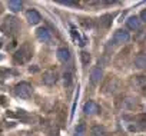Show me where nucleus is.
<instances>
[{"mask_svg": "<svg viewBox=\"0 0 146 136\" xmlns=\"http://www.w3.org/2000/svg\"><path fill=\"white\" fill-rule=\"evenodd\" d=\"M32 56H33V46L29 42H26L15 52L13 59H15V62L17 64H25L32 59Z\"/></svg>", "mask_w": 146, "mask_h": 136, "instance_id": "obj_2", "label": "nucleus"}, {"mask_svg": "<svg viewBox=\"0 0 146 136\" xmlns=\"http://www.w3.org/2000/svg\"><path fill=\"white\" fill-rule=\"evenodd\" d=\"M135 67L136 69H146V53H139L135 57Z\"/></svg>", "mask_w": 146, "mask_h": 136, "instance_id": "obj_14", "label": "nucleus"}, {"mask_svg": "<svg viewBox=\"0 0 146 136\" xmlns=\"http://www.w3.org/2000/svg\"><path fill=\"white\" fill-rule=\"evenodd\" d=\"M140 22H145L146 23V9L142 10V13H140Z\"/></svg>", "mask_w": 146, "mask_h": 136, "instance_id": "obj_24", "label": "nucleus"}, {"mask_svg": "<svg viewBox=\"0 0 146 136\" xmlns=\"http://www.w3.org/2000/svg\"><path fill=\"white\" fill-rule=\"evenodd\" d=\"M7 6H9V9H10L13 13H17V12L22 10L23 3L19 2V0H10V2H7Z\"/></svg>", "mask_w": 146, "mask_h": 136, "instance_id": "obj_16", "label": "nucleus"}, {"mask_svg": "<svg viewBox=\"0 0 146 136\" xmlns=\"http://www.w3.org/2000/svg\"><path fill=\"white\" fill-rule=\"evenodd\" d=\"M0 30H2L5 34L7 36H17L19 32H20V22L16 16H12V15H7L5 16L3 22L0 23Z\"/></svg>", "mask_w": 146, "mask_h": 136, "instance_id": "obj_1", "label": "nucleus"}, {"mask_svg": "<svg viewBox=\"0 0 146 136\" xmlns=\"http://www.w3.org/2000/svg\"><path fill=\"white\" fill-rule=\"evenodd\" d=\"M90 59H92V56H90V53L89 52H86V50H83V52H80V62H82V64H89L90 63Z\"/></svg>", "mask_w": 146, "mask_h": 136, "instance_id": "obj_20", "label": "nucleus"}, {"mask_svg": "<svg viewBox=\"0 0 146 136\" xmlns=\"http://www.w3.org/2000/svg\"><path fill=\"white\" fill-rule=\"evenodd\" d=\"M63 79H64V86H66V88H70V86H72V82H73L72 70H66L64 75H63Z\"/></svg>", "mask_w": 146, "mask_h": 136, "instance_id": "obj_18", "label": "nucleus"}, {"mask_svg": "<svg viewBox=\"0 0 146 136\" xmlns=\"http://www.w3.org/2000/svg\"><path fill=\"white\" fill-rule=\"evenodd\" d=\"M60 5H64V6H72V7H76L78 3L76 2H70V0H66V2H59Z\"/></svg>", "mask_w": 146, "mask_h": 136, "instance_id": "obj_23", "label": "nucleus"}, {"mask_svg": "<svg viewBox=\"0 0 146 136\" xmlns=\"http://www.w3.org/2000/svg\"><path fill=\"white\" fill-rule=\"evenodd\" d=\"M0 13H2V5H0Z\"/></svg>", "mask_w": 146, "mask_h": 136, "instance_id": "obj_27", "label": "nucleus"}, {"mask_svg": "<svg viewBox=\"0 0 146 136\" xmlns=\"http://www.w3.org/2000/svg\"><path fill=\"white\" fill-rule=\"evenodd\" d=\"M75 136H86V125L85 123H79L75 127Z\"/></svg>", "mask_w": 146, "mask_h": 136, "instance_id": "obj_19", "label": "nucleus"}, {"mask_svg": "<svg viewBox=\"0 0 146 136\" xmlns=\"http://www.w3.org/2000/svg\"><path fill=\"white\" fill-rule=\"evenodd\" d=\"M136 105H137V102H136V99L132 98V96H123L122 99L116 100V106H117L119 109H123V110L133 109Z\"/></svg>", "mask_w": 146, "mask_h": 136, "instance_id": "obj_6", "label": "nucleus"}, {"mask_svg": "<svg viewBox=\"0 0 146 136\" xmlns=\"http://www.w3.org/2000/svg\"><path fill=\"white\" fill-rule=\"evenodd\" d=\"M56 56H57V59L62 62V63H66V62H69L70 60V50L67 49V47H59L57 49V52H56Z\"/></svg>", "mask_w": 146, "mask_h": 136, "instance_id": "obj_12", "label": "nucleus"}, {"mask_svg": "<svg viewBox=\"0 0 146 136\" xmlns=\"http://www.w3.org/2000/svg\"><path fill=\"white\" fill-rule=\"evenodd\" d=\"M26 19H27V22L30 23V25H39L40 23V20H42V16H40V13L37 12V10H35V9H30V10H27L26 12Z\"/></svg>", "mask_w": 146, "mask_h": 136, "instance_id": "obj_11", "label": "nucleus"}, {"mask_svg": "<svg viewBox=\"0 0 146 136\" xmlns=\"http://www.w3.org/2000/svg\"><path fill=\"white\" fill-rule=\"evenodd\" d=\"M80 23L88 29V27H92V22H90V19H80Z\"/></svg>", "mask_w": 146, "mask_h": 136, "instance_id": "obj_22", "label": "nucleus"}, {"mask_svg": "<svg viewBox=\"0 0 146 136\" xmlns=\"http://www.w3.org/2000/svg\"><path fill=\"white\" fill-rule=\"evenodd\" d=\"M83 112H85V115L92 116V115H98V113H100V107H99V105L95 103L93 100H89V102L85 103V106H83Z\"/></svg>", "mask_w": 146, "mask_h": 136, "instance_id": "obj_9", "label": "nucleus"}, {"mask_svg": "<svg viewBox=\"0 0 146 136\" xmlns=\"http://www.w3.org/2000/svg\"><path fill=\"white\" fill-rule=\"evenodd\" d=\"M99 25L105 29H109L110 25H112V16L110 15H103L100 19H99Z\"/></svg>", "mask_w": 146, "mask_h": 136, "instance_id": "obj_17", "label": "nucleus"}, {"mask_svg": "<svg viewBox=\"0 0 146 136\" xmlns=\"http://www.w3.org/2000/svg\"><path fill=\"white\" fill-rule=\"evenodd\" d=\"M29 72L36 73V72H39V67H37V66H30V67H29Z\"/></svg>", "mask_w": 146, "mask_h": 136, "instance_id": "obj_25", "label": "nucleus"}, {"mask_svg": "<svg viewBox=\"0 0 146 136\" xmlns=\"http://www.w3.org/2000/svg\"><path fill=\"white\" fill-rule=\"evenodd\" d=\"M15 95L20 99H29L33 95V88L27 82H20L15 86Z\"/></svg>", "mask_w": 146, "mask_h": 136, "instance_id": "obj_3", "label": "nucleus"}, {"mask_svg": "<svg viewBox=\"0 0 146 136\" xmlns=\"http://www.w3.org/2000/svg\"><path fill=\"white\" fill-rule=\"evenodd\" d=\"M139 123H146V113H142V115H137L136 117H135Z\"/></svg>", "mask_w": 146, "mask_h": 136, "instance_id": "obj_21", "label": "nucleus"}, {"mask_svg": "<svg viewBox=\"0 0 146 136\" xmlns=\"http://www.w3.org/2000/svg\"><path fill=\"white\" fill-rule=\"evenodd\" d=\"M126 26H127L129 29H132V30H140V29H142V22H140L139 17L130 16V17L126 20Z\"/></svg>", "mask_w": 146, "mask_h": 136, "instance_id": "obj_13", "label": "nucleus"}, {"mask_svg": "<svg viewBox=\"0 0 146 136\" xmlns=\"http://www.w3.org/2000/svg\"><path fill=\"white\" fill-rule=\"evenodd\" d=\"M3 46V42H2V39H0V47H2Z\"/></svg>", "mask_w": 146, "mask_h": 136, "instance_id": "obj_26", "label": "nucleus"}, {"mask_svg": "<svg viewBox=\"0 0 146 136\" xmlns=\"http://www.w3.org/2000/svg\"><path fill=\"white\" fill-rule=\"evenodd\" d=\"M122 85H120V80L116 79V78H109L105 85H103V93L105 95H115L120 90Z\"/></svg>", "mask_w": 146, "mask_h": 136, "instance_id": "obj_4", "label": "nucleus"}, {"mask_svg": "<svg viewBox=\"0 0 146 136\" xmlns=\"http://www.w3.org/2000/svg\"><path fill=\"white\" fill-rule=\"evenodd\" d=\"M59 80V75L54 69H47L44 73H43V78H42V82L46 85V86H54Z\"/></svg>", "mask_w": 146, "mask_h": 136, "instance_id": "obj_5", "label": "nucleus"}, {"mask_svg": "<svg viewBox=\"0 0 146 136\" xmlns=\"http://www.w3.org/2000/svg\"><path fill=\"white\" fill-rule=\"evenodd\" d=\"M102 76H103L102 67L93 66L92 70H90V83H92V85H98V83L102 80Z\"/></svg>", "mask_w": 146, "mask_h": 136, "instance_id": "obj_10", "label": "nucleus"}, {"mask_svg": "<svg viewBox=\"0 0 146 136\" xmlns=\"http://www.w3.org/2000/svg\"><path fill=\"white\" fill-rule=\"evenodd\" d=\"M36 37L42 43H50L52 42V32L47 27H39L36 30Z\"/></svg>", "mask_w": 146, "mask_h": 136, "instance_id": "obj_8", "label": "nucleus"}, {"mask_svg": "<svg viewBox=\"0 0 146 136\" xmlns=\"http://www.w3.org/2000/svg\"><path fill=\"white\" fill-rule=\"evenodd\" d=\"M129 39H130L129 33H127L126 30H122V29L116 30V32L113 33V37H112V40H113L115 44H123V43H127Z\"/></svg>", "mask_w": 146, "mask_h": 136, "instance_id": "obj_7", "label": "nucleus"}, {"mask_svg": "<svg viewBox=\"0 0 146 136\" xmlns=\"http://www.w3.org/2000/svg\"><path fill=\"white\" fill-rule=\"evenodd\" d=\"M90 136H108V132L105 129V126L102 125H95L90 129Z\"/></svg>", "mask_w": 146, "mask_h": 136, "instance_id": "obj_15", "label": "nucleus"}]
</instances>
